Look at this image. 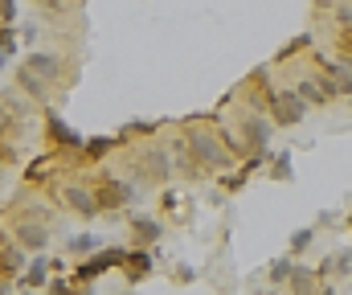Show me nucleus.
<instances>
[{
    "label": "nucleus",
    "instance_id": "f257e3e1",
    "mask_svg": "<svg viewBox=\"0 0 352 295\" xmlns=\"http://www.w3.org/2000/svg\"><path fill=\"white\" fill-rule=\"evenodd\" d=\"M74 78H78V70L66 62V54H54V50H33L16 66V91H25L37 107H50L54 91L70 87Z\"/></svg>",
    "mask_w": 352,
    "mask_h": 295
},
{
    "label": "nucleus",
    "instance_id": "f03ea898",
    "mask_svg": "<svg viewBox=\"0 0 352 295\" xmlns=\"http://www.w3.org/2000/svg\"><path fill=\"white\" fill-rule=\"evenodd\" d=\"M180 135H184V144L192 148V156H197L209 173H226V168L234 164V152L226 148V140H221L217 127H209V123H188Z\"/></svg>",
    "mask_w": 352,
    "mask_h": 295
},
{
    "label": "nucleus",
    "instance_id": "7ed1b4c3",
    "mask_svg": "<svg viewBox=\"0 0 352 295\" xmlns=\"http://www.w3.org/2000/svg\"><path fill=\"white\" fill-rule=\"evenodd\" d=\"M12 238H16L29 254L45 250V246H50V238H54L50 209H21V213L12 217Z\"/></svg>",
    "mask_w": 352,
    "mask_h": 295
},
{
    "label": "nucleus",
    "instance_id": "20e7f679",
    "mask_svg": "<svg viewBox=\"0 0 352 295\" xmlns=\"http://www.w3.org/2000/svg\"><path fill=\"white\" fill-rule=\"evenodd\" d=\"M131 160H135V173H140L144 181H152V185H168L176 177L173 148H164V144H144V148L131 152Z\"/></svg>",
    "mask_w": 352,
    "mask_h": 295
},
{
    "label": "nucleus",
    "instance_id": "39448f33",
    "mask_svg": "<svg viewBox=\"0 0 352 295\" xmlns=\"http://www.w3.org/2000/svg\"><path fill=\"white\" fill-rule=\"evenodd\" d=\"M266 111H270V123H278V127H295V123L307 119L311 102L299 95L295 87H278V91L270 95V102H266Z\"/></svg>",
    "mask_w": 352,
    "mask_h": 295
},
{
    "label": "nucleus",
    "instance_id": "423d86ee",
    "mask_svg": "<svg viewBox=\"0 0 352 295\" xmlns=\"http://www.w3.org/2000/svg\"><path fill=\"white\" fill-rule=\"evenodd\" d=\"M127 263V246H98L94 254H87V263L74 271V283H94V279H102L107 271H115V267H123Z\"/></svg>",
    "mask_w": 352,
    "mask_h": 295
},
{
    "label": "nucleus",
    "instance_id": "0eeeda50",
    "mask_svg": "<svg viewBox=\"0 0 352 295\" xmlns=\"http://www.w3.org/2000/svg\"><path fill=\"white\" fill-rule=\"evenodd\" d=\"M90 189L98 197V209H102V213H119L123 205L135 201V189H131L123 177H98V181H90Z\"/></svg>",
    "mask_w": 352,
    "mask_h": 295
},
{
    "label": "nucleus",
    "instance_id": "6e6552de",
    "mask_svg": "<svg viewBox=\"0 0 352 295\" xmlns=\"http://www.w3.org/2000/svg\"><path fill=\"white\" fill-rule=\"evenodd\" d=\"M54 201H62L74 217H82V221H90V217H98L102 209H98V197H94V189L90 185H62L58 189V181H54Z\"/></svg>",
    "mask_w": 352,
    "mask_h": 295
},
{
    "label": "nucleus",
    "instance_id": "1a4fd4ad",
    "mask_svg": "<svg viewBox=\"0 0 352 295\" xmlns=\"http://www.w3.org/2000/svg\"><path fill=\"white\" fill-rule=\"evenodd\" d=\"M45 144H50V148H58V152H82V144H87V140H82V135H78V131H74V127H70L54 107H45Z\"/></svg>",
    "mask_w": 352,
    "mask_h": 295
},
{
    "label": "nucleus",
    "instance_id": "9d476101",
    "mask_svg": "<svg viewBox=\"0 0 352 295\" xmlns=\"http://www.w3.org/2000/svg\"><path fill=\"white\" fill-rule=\"evenodd\" d=\"M295 91L307 98L311 107H332V102L340 98V87H336L328 74H320V70H316V74H307V78H299V83H295Z\"/></svg>",
    "mask_w": 352,
    "mask_h": 295
},
{
    "label": "nucleus",
    "instance_id": "9b49d317",
    "mask_svg": "<svg viewBox=\"0 0 352 295\" xmlns=\"http://www.w3.org/2000/svg\"><path fill=\"white\" fill-rule=\"evenodd\" d=\"M238 127H242L246 152H266V144H270V119H266L263 111H246L238 119Z\"/></svg>",
    "mask_w": 352,
    "mask_h": 295
},
{
    "label": "nucleus",
    "instance_id": "f8f14e48",
    "mask_svg": "<svg viewBox=\"0 0 352 295\" xmlns=\"http://www.w3.org/2000/svg\"><path fill=\"white\" fill-rule=\"evenodd\" d=\"M123 271H127V287L144 283V279L156 271V254H152V246H127V263H123Z\"/></svg>",
    "mask_w": 352,
    "mask_h": 295
},
{
    "label": "nucleus",
    "instance_id": "ddd939ff",
    "mask_svg": "<svg viewBox=\"0 0 352 295\" xmlns=\"http://www.w3.org/2000/svg\"><path fill=\"white\" fill-rule=\"evenodd\" d=\"M127 230H131V242H127V246H152V250H156V242H160V234H164V226H160L156 217H148V213L127 217Z\"/></svg>",
    "mask_w": 352,
    "mask_h": 295
},
{
    "label": "nucleus",
    "instance_id": "4468645a",
    "mask_svg": "<svg viewBox=\"0 0 352 295\" xmlns=\"http://www.w3.org/2000/svg\"><path fill=\"white\" fill-rule=\"evenodd\" d=\"M50 271H54V267H50V254H45V250H37V254H33V263L21 271V283H16V287H21V292H45Z\"/></svg>",
    "mask_w": 352,
    "mask_h": 295
},
{
    "label": "nucleus",
    "instance_id": "2eb2a0df",
    "mask_svg": "<svg viewBox=\"0 0 352 295\" xmlns=\"http://www.w3.org/2000/svg\"><path fill=\"white\" fill-rule=\"evenodd\" d=\"M119 144H127L123 135H90L87 144H82V152H78V164H98V160H107Z\"/></svg>",
    "mask_w": 352,
    "mask_h": 295
},
{
    "label": "nucleus",
    "instance_id": "dca6fc26",
    "mask_svg": "<svg viewBox=\"0 0 352 295\" xmlns=\"http://www.w3.org/2000/svg\"><path fill=\"white\" fill-rule=\"evenodd\" d=\"M25 254H29V250H25L16 238H12V242L0 238V275H4V279H21V271H25Z\"/></svg>",
    "mask_w": 352,
    "mask_h": 295
},
{
    "label": "nucleus",
    "instance_id": "f3484780",
    "mask_svg": "<svg viewBox=\"0 0 352 295\" xmlns=\"http://www.w3.org/2000/svg\"><path fill=\"white\" fill-rule=\"evenodd\" d=\"M50 173H58V152H41L37 160L25 164V185H54Z\"/></svg>",
    "mask_w": 352,
    "mask_h": 295
},
{
    "label": "nucleus",
    "instance_id": "a211bd4d",
    "mask_svg": "<svg viewBox=\"0 0 352 295\" xmlns=\"http://www.w3.org/2000/svg\"><path fill=\"white\" fill-rule=\"evenodd\" d=\"M336 50L344 62H352V8H336Z\"/></svg>",
    "mask_w": 352,
    "mask_h": 295
},
{
    "label": "nucleus",
    "instance_id": "6ab92c4d",
    "mask_svg": "<svg viewBox=\"0 0 352 295\" xmlns=\"http://www.w3.org/2000/svg\"><path fill=\"white\" fill-rule=\"evenodd\" d=\"M316 279H320V271L295 267V271H291V279H287V292H295V295H307V292H332V287H320Z\"/></svg>",
    "mask_w": 352,
    "mask_h": 295
},
{
    "label": "nucleus",
    "instance_id": "aec40b11",
    "mask_svg": "<svg viewBox=\"0 0 352 295\" xmlns=\"http://www.w3.org/2000/svg\"><path fill=\"white\" fill-rule=\"evenodd\" d=\"M16 41H21V29L16 25H0V70H8V62L16 54Z\"/></svg>",
    "mask_w": 352,
    "mask_h": 295
},
{
    "label": "nucleus",
    "instance_id": "412c9836",
    "mask_svg": "<svg viewBox=\"0 0 352 295\" xmlns=\"http://www.w3.org/2000/svg\"><path fill=\"white\" fill-rule=\"evenodd\" d=\"M291 271H295V263H291V250H287L283 259H274V263H270V283H274V287H287Z\"/></svg>",
    "mask_w": 352,
    "mask_h": 295
},
{
    "label": "nucleus",
    "instance_id": "4be33fe9",
    "mask_svg": "<svg viewBox=\"0 0 352 295\" xmlns=\"http://www.w3.org/2000/svg\"><path fill=\"white\" fill-rule=\"evenodd\" d=\"M98 246H102V242H98V234H74V238H70V254H78V259H87V254H94V250H98Z\"/></svg>",
    "mask_w": 352,
    "mask_h": 295
},
{
    "label": "nucleus",
    "instance_id": "5701e85b",
    "mask_svg": "<svg viewBox=\"0 0 352 295\" xmlns=\"http://www.w3.org/2000/svg\"><path fill=\"white\" fill-rule=\"evenodd\" d=\"M299 50H311V33H299L295 41H287V45H283V50L274 54V62H291V58H295Z\"/></svg>",
    "mask_w": 352,
    "mask_h": 295
},
{
    "label": "nucleus",
    "instance_id": "b1692460",
    "mask_svg": "<svg viewBox=\"0 0 352 295\" xmlns=\"http://www.w3.org/2000/svg\"><path fill=\"white\" fill-rule=\"evenodd\" d=\"M156 131H160V119H156V123H152V119H135V123H123L119 135L131 140V135H156Z\"/></svg>",
    "mask_w": 352,
    "mask_h": 295
},
{
    "label": "nucleus",
    "instance_id": "393cba45",
    "mask_svg": "<svg viewBox=\"0 0 352 295\" xmlns=\"http://www.w3.org/2000/svg\"><path fill=\"white\" fill-rule=\"evenodd\" d=\"M270 177L274 181H291V156L287 152H270Z\"/></svg>",
    "mask_w": 352,
    "mask_h": 295
},
{
    "label": "nucleus",
    "instance_id": "a878e982",
    "mask_svg": "<svg viewBox=\"0 0 352 295\" xmlns=\"http://www.w3.org/2000/svg\"><path fill=\"white\" fill-rule=\"evenodd\" d=\"M311 242H316V226H307V230H295L291 234V254H303V250H311Z\"/></svg>",
    "mask_w": 352,
    "mask_h": 295
},
{
    "label": "nucleus",
    "instance_id": "bb28decb",
    "mask_svg": "<svg viewBox=\"0 0 352 295\" xmlns=\"http://www.w3.org/2000/svg\"><path fill=\"white\" fill-rule=\"evenodd\" d=\"M74 287H78V283H74V279H62V271H58V275L45 283V292H50V295H70Z\"/></svg>",
    "mask_w": 352,
    "mask_h": 295
},
{
    "label": "nucleus",
    "instance_id": "cd10ccee",
    "mask_svg": "<svg viewBox=\"0 0 352 295\" xmlns=\"http://www.w3.org/2000/svg\"><path fill=\"white\" fill-rule=\"evenodd\" d=\"M16 123H21V119H16V115H12V111L0 102V140H8V135L16 131Z\"/></svg>",
    "mask_w": 352,
    "mask_h": 295
},
{
    "label": "nucleus",
    "instance_id": "c85d7f7f",
    "mask_svg": "<svg viewBox=\"0 0 352 295\" xmlns=\"http://www.w3.org/2000/svg\"><path fill=\"white\" fill-rule=\"evenodd\" d=\"M0 160H4V164H16V160H21V148H16L12 140H0Z\"/></svg>",
    "mask_w": 352,
    "mask_h": 295
},
{
    "label": "nucleus",
    "instance_id": "c756f323",
    "mask_svg": "<svg viewBox=\"0 0 352 295\" xmlns=\"http://www.w3.org/2000/svg\"><path fill=\"white\" fill-rule=\"evenodd\" d=\"M0 25H16V0H0Z\"/></svg>",
    "mask_w": 352,
    "mask_h": 295
},
{
    "label": "nucleus",
    "instance_id": "7c9ffc66",
    "mask_svg": "<svg viewBox=\"0 0 352 295\" xmlns=\"http://www.w3.org/2000/svg\"><path fill=\"white\" fill-rule=\"evenodd\" d=\"M33 4H41L45 12H62V8H70V0H33Z\"/></svg>",
    "mask_w": 352,
    "mask_h": 295
},
{
    "label": "nucleus",
    "instance_id": "2f4dec72",
    "mask_svg": "<svg viewBox=\"0 0 352 295\" xmlns=\"http://www.w3.org/2000/svg\"><path fill=\"white\" fill-rule=\"evenodd\" d=\"M176 201H180V193H176V189H164V197H160V205H164V209H176Z\"/></svg>",
    "mask_w": 352,
    "mask_h": 295
},
{
    "label": "nucleus",
    "instance_id": "473e14b6",
    "mask_svg": "<svg viewBox=\"0 0 352 295\" xmlns=\"http://www.w3.org/2000/svg\"><path fill=\"white\" fill-rule=\"evenodd\" d=\"M21 41L33 45V41H37V25H25V29H21Z\"/></svg>",
    "mask_w": 352,
    "mask_h": 295
},
{
    "label": "nucleus",
    "instance_id": "72a5a7b5",
    "mask_svg": "<svg viewBox=\"0 0 352 295\" xmlns=\"http://www.w3.org/2000/svg\"><path fill=\"white\" fill-rule=\"evenodd\" d=\"M176 279H180V283H192V279H197V271H192V267H176Z\"/></svg>",
    "mask_w": 352,
    "mask_h": 295
},
{
    "label": "nucleus",
    "instance_id": "f704fd0d",
    "mask_svg": "<svg viewBox=\"0 0 352 295\" xmlns=\"http://www.w3.org/2000/svg\"><path fill=\"white\" fill-rule=\"evenodd\" d=\"M8 168H12V164H4V160H0V189L8 185Z\"/></svg>",
    "mask_w": 352,
    "mask_h": 295
},
{
    "label": "nucleus",
    "instance_id": "c9c22d12",
    "mask_svg": "<svg viewBox=\"0 0 352 295\" xmlns=\"http://www.w3.org/2000/svg\"><path fill=\"white\" fill-rule=\"evenodd\" d=\"M349 226H352V213H349Z\"/></svg>",
    "mask_w": 352,
    "mask_h": 295
},
{
    "label": "nucleus",
    "instance_id": "e433bc0d",
    "mask_svg": "<svg viewBox=\"0 0 352 295\" xmlns=\"http://www.w3.org/2000/svg\"><path fill=\"white\" fill-rule=\"evenodd\" d=\"M349 98H352V95H349Z\"/></svg>",
    "mask_w": 352,
    "mask_h": 295
}]
</instances>
